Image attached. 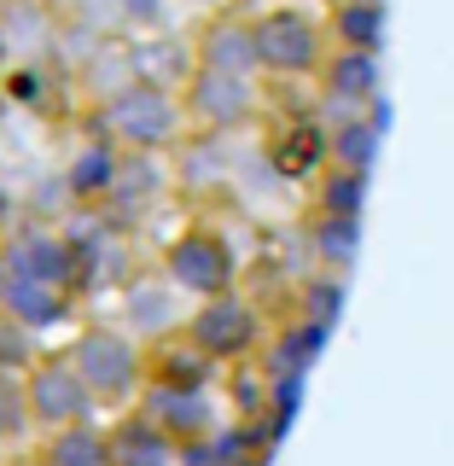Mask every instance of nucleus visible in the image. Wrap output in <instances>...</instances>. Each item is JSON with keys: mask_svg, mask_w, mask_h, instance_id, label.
I'll list each match as a JSON object with an SVG mask.
<instances>
[{"mask_svg": "<svg viewBox=\"0 0 454 466\" xmlns=\"http://www.w3.org/2000/svg\"><path fill=\"white\" fill-rule=\"evenodd\" d=\"M94 123H99V135H106L111 146L152 157V152H169V146L181 140V128H187V99L169 94V87L152 82V76H135V82L111 87V94L99 99Z\"/></svg>", "mask_w": 454, "mask_h": 466, "instance_id": "nucleus-1", "label": "nucleus"}, {"mask_svg": "<svg viewBox=\"0 0 454 466\" xmlns=\"http://www.w3.org/2000/svg\"><path fill=\"white\" fill-rule=\"evenodd\" d=\"M146 350L128 327H82L70 344V361L82 368V379L94 385L99 408H135L146 397Z\"/></svg>", "mask_w": 454, "mask_h": 466, "instance_id": "nucleus-2", "label": "nucleus"}, {"mask_svg": "<svg viewBox=\"0 0 454 466\" xmlns=\"http://www.w3.org/2000/svg\"><path fill=\"white\" fill-rule=\"evenodd\" d=\"M164 280L193 303L227 298V291H239V251L227 245L222 228L193 222L164 245Z\"/></svg>", "mask_w": 454, "mask_h": 466, "instance_id": "nucleus-3", "label": "nucleus"}, {"mask_svg": "<svg viewBox=\"0 0 454 466\" xmlns=\"http://www.w3.org/2000/svg\"><path fill=\"white\" fill-rule=\"evenodd\" d=\"M181 332L193 339L204 356L216 361V368H239V361H251L268 350V320L251 298H239V291H227V298H210V303H193V315L181 320Z\"/></svg>", "mask_w": 454, "mask_h": 466, "instance_id": "nucleus-4", "label": "nucleus"}, {"mask_svg": "<svg viewBox=\"0 0 454 466\" xmlns=\"http://www.w3.org/2000/svg\"><path fill=\"white\" fill-rule=\"evenodd\" d=\"M24 397H29V414H35V431H65V426L99 420V397L82 379V368L70 361V350H47L24 373Z\"/></svg>", "mask_w": 454, "mask_h": 466, "instance_id": "nucleus-5", "label": "nucleus"}, {"mask_svg": "<svg viewBox=\"0 0 454 466\" xmlns=\"http://www.w3.org/2000/svg\"><path fill=\"white\" fill-rule=\"evenodd\" d=\"M0 268L6 274H29V280H47V286H65V291H82L87 280V251L82 239H70L65 228H6L0 233Z\"/></svg>", "mask_w": 454, "mask_h": 466, "instance_id": "nucleus-6", "label": "nucleus"}, {"mask_svg": "<svg viewBox=\"0 0 454 466\" xmlns=\"http://www.w3.org/2000/svg\"><path fill=\"white\" fill-rule=\"evenodd\" d=\"M251 35H257V65L268 70V76H320V65H327V29H320L309 12L298 6H274L251 18Z\"/></svg>", "mask_w": 454, "mask_h": 466, "instance_id": "nucleus-7", "label": "nucleus"}, {"mask_svg": "<svg viewBox=\"0 0 454 466\" xmlns=\"http://www.w3.org/2000/svg\"><path fill=\"white\" fill-rule=\"evenodd\" d=\"M135 408L152 420L157 431H169L181 449H193V443H204L210 431H222L210 390H152V385H146V397H140Z\"/></svg>", "mask_w": 454, "mask_h": 466, "instance_id": "nucleus-8", "label": "nucleus"}, {"mask_svg": "<svg viewBox=\"0 0 454 466\" xmlns=\"http://www.w3.org/2000/svg\"><path fill=\"white\" fill-rule=\"evenodd\" d=\"M187 116L204 128H239L251 116V76H222V70H193L187 82Z\"/></svg>", "mask_w": 454, "mask_h": 466, "instance_id": "nucleus-9", "label": "nucleus"}, {"mask_svg": "<svg viewBox=\"0 0 454 466\" xmlns=\"http://www.w3.org/2000/svg\"><path fill=\"white\" fill-rule=\"evenodd\" d=\"M116 187H123V146H111L106 135H99V140H87V146L70 152L65 193L76 198V204H111Z\"/></svg>", "mask_w": 454, "mask_h": 466, "instance_id": "nucleus-10", "label": "nucleus"}, {"mask_svg": "<svg viewBox=\"0 0 454 466\" xmlns=\"http://www.w3.org/2000/svg\"><path fill=\"white\" fill-rule=\"evenodd\" d=\"M216 373H222V368H216L187 332L152 344V356H146V385H152V390H210Z\"/></svg>", "mask_w": 454, "mask_h": 466, "instance_id": "nucleus-11", "label": "nucleus"}, {"mask_svg": "<svg viewBox=\"0 0 454 466\" xmlns=\"http://www.w3.org/2000/svg\"><path fill=\"white\" fill-rule=\"evenodd\" d=\"M70 298H76V291L47 286V280H29V274H6V268H0V309L18 320V327H29V332L58 327V320L70 315Z\"/></svg>", "mask_w": 454, "mask_h": 466, "instance_id": "nucleus-12", "label": "nucleus"}, {"mask_svg": "<svg viewBox=\"0 0 454 466\" xmlns=\"http://www.w3.org/2000/svg\"><path fill=\"white\" fill-rule=\"evenodd\" d=\"M320 82H327V99H338L349 111H373L378 106V53L338 47L327 65H320Z\"/></svg>", "mask_w": 454, "mask_h": 466, "instance_id": "nucleus-13", "label": "nucleus"}, {"mask_svg": "<svg viewBox=\"0 0 454 466\" xmlns=\"http://www.w3.org/2000/svg\"><path fill=\"white\" fill-rule=\"evenodd\" d=\"M198 70H222V76H251L257 65V35L245 18H216L198 35Z\"/></svg>", "mask_w": 454, "mask_h": 466, "instance_id": "nucleus-14", "label": "nucleus"}, {"mask_svg": "<svg viewBox=\"0 0 454 466\" xmlns=\"http://www.w3.org/2000/svg\"><path fill=\"white\" fill-rule=\"evenodd\" d=\"M111 449H116V466H181V443L169 431H157L140 408H128L111 426Z\"/></svg>", "mask_w": 454, "mask_h": 466, "instance_id": "nucleus-15", "label": "nucleus"}, {"mask_svg": "<svg viewBox=\"0 0 454 466\" xmlns=\"http://www.w3.org/2000/svg\"><path fill=\"white\" fill-rule=\"evenodd\" d=\"M41 461L47 466H116V449H111V426L87 420V426H65V431H47L41 443Z\"/></svg>", "mask_w": 454, "mask_h": 466, "instance_id": "nucleus-16", "label": "nucleus"}, {"mask_svg": "<svg viewBox=\"0 0 454 466\" xmlns=\"http://www.w3.org/2000/svg\"><path fill=\"white\" fill-rule=\"evenodd\" d=\"M320 350H327V327H320V320L280 327V332L268 339V350H262V356H268V379H303V373L315 368Z\"/></svg>", "mask_w": 454, "mask_h": 466, "instance_id": "nucleus-17", "label": "nucleus"}, {"mask_svg": "<svg viewBox=\"0 0 454 466\" xmlns=\"http://www.w3.org/2000/svg\"><path fill=\"white\" fill-rule=\"evenodd\" d=\"M378 140H385V111H349L338 128H332V164L338 169H361L368 175L373 169V157H378Z\"/></svg>", "mask_w": 454, "mask_h": 466, "instance_id": "nucleus-18", "label": "nucleus"}, {"mask_svg": "<svg viewBox=\"0 0 454 466\" xmlns=\"http://www.w3.org/2000/svg\"><path fill=\"white\" fill-rule=\"evenodd\" d=\"M332 35H338V47H349V53H378L385 47V0H338Z\"/></svg>", "mask_w": 454, "mask_h": 466, "instance_id": "nucleus-19", "label": "nucleus"}, {"mask_svg": "<svg viewBox=\"0 0 454 466\" xmlns=\"http://www.w3.org/2000/svg\"><path fill=\"white\" fill-rule=\"evenodd\" d=\"M274 164H280L286 175H309L320 164H332V128H320V123L286 128V135L274 140Z\"/></svg>", "mask_w": 454, "mask_h": 466, "instance_id": "nucleus-20", "label": "nucleus"}, {"mask_svg": "<svg viewBox=\"0 0 454 466\" xmlns=\"http://www.w3.org/2000/svg\"><path fill=\"white\" fill-rule=\"evenodd\" d=\"M361 204H368V175L327 164V181H320V216H349V222H361Z\"/></svg>", "mask_w": 454, "mask_h": 466, "instance_id": "nucleus-21", "label": "nucleus"}, {"mask_svg": "<svg viewBox=\"0 0 454 466\" xmlns=\"http://www.w3.org/2000/svg\"><path fill=\"white\" fill-rule=\"evenodd\" d=\"M29 431H35V414H29L24 379H18V373H0V449L24 443Z\"/></svg>", "mask_w": 454, "mask_h": 466, "instance_id": "nucleus-22", "label": "nucleus"}, {"mask_svg": "<svg viewBox=\"0 0 454 466\" xmlns=\"http://www.w3.org/2000/svg\"><path fill=\"white\" fill-rule=\"evenodd\" d=\"M41 356H47V350H41L35 344V332H29V327H18V320H12L6 309H0V373H29V368H35V361Z\"/></svg>", "mask_w": 454, "mask_h": 466, "instance_id": "nucleus-23", "label": "nucleus"}, {"mask_svg": "<svg viewBox=\"0 0 454 466\" xmlns=\"http://www.w3.org/2000/svg\"><path fill=\"white\" fill-rule=\"evenodd\" d=\"M356 233L361 222H349V216H320L315 222V251L332 262V268H349V257H356Z\"/></svg>", "mask_w": 454, "mask_h": 466, "instance_id": "nucleus-24", "label": "nucleus"}, {"mask_svg": "<svg viewBox=\"0 0 454 466\" xmlns=\"http://www.w3.org/2000/svg\"><path fill=\"white\" fill-rule=\"evenodd\" d=\"M128 12H135V18H157V6H164V0H123Z\"/></svg>", "mask_w": 454, "mask_h": 466, "instance_id": "nucleus-25", "label": "nucleus"}, {"mask_svg": "<svg viewBox=\"0 0 454 466\" xmlns=\"http://www.w3.org/2000/svg\"><path fill=\"white\" fill-rule=\"evenodd\" d=\"M6 65H12V29L0 24V76H6Z\"/></svg>", "mask_w": 454, "mask_h": 466, "instance_id": "nucleus-26", "label": "nucleus"}, {"mask_svg": "<svg viewBox=\"0 0 454 466\" xmlns=\"http://www.w3.org/2000/svg\"><path fill=\"white\" fill-rule=\"evenodd\" d=\"M6 222H12V193L0 187V233H6Z\"/></svg>", "mask_w": 454, "mask_h": 466, "instance_id": "nucleus-27", "label": "nucleus"}, {"mask_svg": "<svg viewBox=\"0 0 454 466\" xmlns=\"http://www.w3.org/2000/svg\"><path fill=\"white\" fill-rule=\"evenodd\" d=\"M18 466H47V461H41V455H29V461H18Z\"/></svg>", "mask_w": 454, "mask_h": 466, "instance_id": "nucleus-28", "label": "nucleus"}]
</instances>
